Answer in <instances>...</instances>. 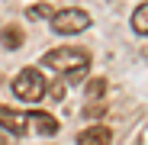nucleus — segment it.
<instances>
[{
    "mask_svg": "<svg viewBox=\"0 0 148 145\" xmlns=\"http://www.w3.org/2000/svg\"><path fill=\"white\" fill-rule=\"evenodd\" d=\"M45 90H48V84H45L39 68H23L13 78V93L19 97V100H26V103H39L45 97Z\"/></svg>",
    "mask_w": 148,
    "mask_h": 145,
    "instance_id": "obj_2",
    "label": "nucleus"
},
{
    "mask_svg": "<svg viewBox=\"0 0 148 145\" xmlns=\"http://www.w3.org/2000/svg\"><path fill=\"white\" fill-rule=\"evenodd\" d=\"M64 87H68V81H64V78H58V81H52V84H48L45 97H52V100H64Z\"/></svg>",
    "mask_w": 148,
    "mask_h": 145,
    "instance_id": "obj_10",
    "label": "nucleus"
},
{
    "mask_svg": "<svg viewBox=\"0 0 148 145\" xmlns=\"http://www.w3.org/2000/svg\"><path fill=\"white\" fill-rule=\"evenodd\" d=\"M26 13H29V16H32V19H42V16H45V13H48V16H52V7H48V3H36V7H29V10H26Z\"/></svg>",
    "mask_w": 148,
    "mask_h": 145,
    "instance_id": "obj_11",
    "label": "nucleus"
},
{
    "mask_svg": "<svg viewBox=\"0 0 148 145\" xmlns=\"http://www.w3.org/2000/svg\"><path fill=\"white\" fill-rule=\"evenodd\" d=\"M84 93H87V100H100V97L106 93V81H103V78H93V81L87 84Z\"/></svg>",
    "mask_w": 148,
    "mask_h": 145,
    "instance_id": "obj_9",
    "label": "nucleus"
},
{
    "mask_svg": "<svg viewBox=\"0 0 148 145\" xmlns=\"http://www.w3.org/2000/svg\"><path fill=\"white\" fill-rule=\"evenodd\" d=\"M132 29H135L138 36H148V3L135 7V13H132Z\"/></svg>",
    "mask_w": 148,
    "mask_h": 145,
    "instance_id": "obj_7",
    "label": "nucleus"
},
{
    "mask_svg": "<svg viewBox=\"0 0 148 145\" xmlns=\"http://www.w3.org/2000/svg\"><path fill=\"white\" fill-rule=\"evenodd\" d=\"M42 68H48L52 74H58L68 84H74V81H81L87 74L90 55L84 52V48H52V52L42 55Z\"/></svg>",
    "mask_w": 148,
    "mask_h": 145,
    "instance_id": "obj_1",
    "label": "nucleus"
},
{
    "mask_svg": "<svg viewBox=\"0 0 148 145\" xmlns=\"http://www.w3.org/2000/svg\"><path fill=\"white\" fill-rule=\"evenodd\" d=\"M0 129L10 132V135H23V132L29 129V119H26V113H19V110L0 107Z\"/></svg>",
    "mask_w": 148,
    "mask_h": 145,
    "instance_id": "obj_4",
    "label": "nucleus"
},
{
    "mask_svg": "<svg viewBox=\"0 0 148 145\" xmlns=\"http://www.w3.org/2000/svg\"><path fill=\"white\" fill-rule=\"evenodd\" d=\"M0 39H3V45H7V48H19V42H23V32H19L16 26H7L3 32H0Z\"/></svg>",
    "mask_w": 148,
    "mask_h": 145,
    "instance_id": "obj_8",
    "label": "nucleus"
},
{
    "mask_svg": "<svg viewBox=\"0 0 148 145\" xmlns=\"http://www.w3.org/2000/svg\"><path fill=\"white\" fill-rule=\"evenodd\" d=\"M52 29H55L58 36H77V32L90 29V13L81 10V7L58 10V13H52Z\"/></svg>",
    "mask_w": 148,
    "mask_h": 145,
    "instance_id": "obj_3",
    "label": "nucleus"
},
{
    "mask_svg": "<svg viewBox=\"0 0 148 145\" xmlns=\"http://www.w3.org/2000/svg\"><path fill=\"white\" fill-rule=\"evenodd\" d=\"M0 145H7V139H3V135H0Z\"/></svg>",
    "mask_w": 148,
    "mask_h": 145,
    "instance_id": "obj_12",
    "label": "nucleus"
},
{
    "mask_svg": "<svg viewBox=\"0 0 148 145\" xmlns=\"http://www.w3.org/2000/svg\"><path fill=\"white\" fill-rule=\"evenodd\" d=\"M110 142H113V132L106 126H87L77 135V145H110Z\"/></svg>",
    "mask_w": 148,
    "mask_h": 145,
    "instance_id": "obj_6",
    "label": "nucleus"
},
{
    "mask_svg": "<svg viewBox=\"0 0 148 145\" xmlns=\"http://www.w3.org/2000/svg\"><path fill=\"white\" fill-rule=\"evenodd\" d=\"M26 119H29V129H36L39 135H55V132H58V119L48 116V113H42V110L26 113Z\"/></svg>",
    "mask_w": 148,
    "mask_h": 145,
    "instance_id": "obj_5",
    "label": "nucleus"
}]
</instances>
